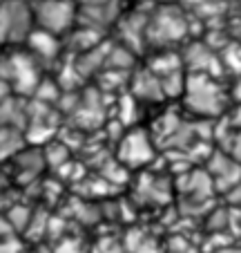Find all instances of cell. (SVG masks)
Returning a JSON list of instances; mask_svg holds the SVG:
<instances>
[{"label": "cell", "mask_w": 241, "mask_h": 253, "mask_svg": "<svg viewBox=\"0 0 241 253\" xmlns=\"http://www.w3.org/2000/svg\"><path fill=\"white\" fill-rule=\"evenodd\" d=\"M221 253H237V251H221Z\"/></svg>", "instance_id": "7"}, {"label": "cell", "mask_w": 241, "mask_h": 253, "mask_svg": "<svg viewBox=\"0 0 241 253\" xmlns=\"http://www.w3.org/2000/svg\"><path fill=\"white\" fill-rule=\"evenodd\" d=\"M63 2H65V0H43V5H40V9H38V18H40L43 27H47L49 32L63 27L58 20H63L65 25H67V20H69L67 5H63Z\"/></svg>", "instance_id": "2"}, {"label": "cell", "mask_w": 241, "mask_h": 253, "mask_svg": "<svg viewBox=\"0 0 241 253\" xmlns=\"http://www.w3.org/2000/svg\"><path fill=\"white\" fill-rule=\"evenodd\" d=\"M9 233H11V224H9V220L0 217V240H5Z\"/></svg>", "instance_id": "5"}, {"label": "cell", "mask_w": 241, "mask_h": 253, "mask_svg": "<svg viewBox=\"0 0 241 253\" xmlns=\"http://www.w3.org/2000/svg\"><path fill=\"white\" fill-rule=\"evenodd\" d=\"M58 253H78V249H76L71 242H67V244H63V247L58 249Z\"/></svg>", "instance_id": "6"}, {"label": "cell", "mask_w": 241, "mask_h": 253, "mask_svg": "<svg viewBox=\"0 0 241 253\" xmlns=\"http://www.w3.org/2000/svg\"><path fill=\"white\" fill-rule=\"evenodd\" d=\"M185 94H188L190 103L197 108L199 112H210L214 110L219 105V101H221V96H219L217 87H214L212 81H208V79H197L192 77L188 81V85H185Z\"/></svg>", "instance_id": "1"}, {"label": "cell", "mask_w": 241, "mask_h": 253, "mask_svg": "<svg viewBox=\"0 0 241 253\" xmlns=\"http://www.w3.org/2000/svg\"><path fill=\"white\" fill-rule=\"evenodd\" d=\"M7 220H9V224L14 226V229H23V226L29 224V211L16 206V209L9 211V217H7Z\"/></svg>", "instance_id": "3"}, {"label": "cell", "mask_w": 241, "mask_h": 253, "mask_svg": "<svg viewBox=\"0 0 241 253\" xmlns=\"http://www.w3.org/2000/svg\"><path fill=\"white\" fill-rule=\"evenodd\" d=\"M18 251H20V244L11 235H7L5 240H0V253H18Z\"/></svg>", "instance_id": "4"}]
</instances>
